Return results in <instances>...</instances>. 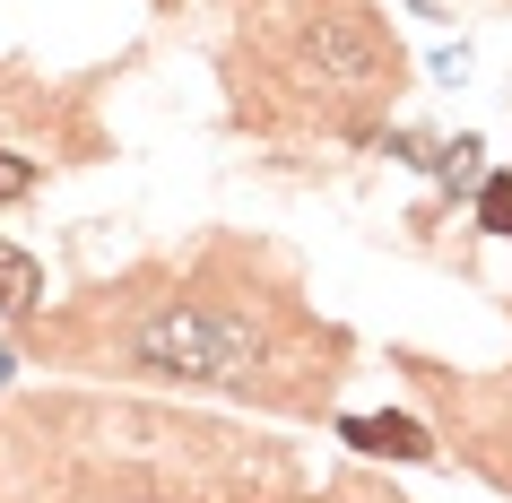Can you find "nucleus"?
Wrapping results in <instances>:
<instances>
[{"instance_id": "nucleus-7", "label": "nucleus", "mask_w": 512, "mask_h": 503, "mask_svg": "<svg viewBox=\"0 0 512 503\" xmlns=\"http://www.w3.org/2000/svg\"><path fill=\"white\" fill-rule=\"evenodd\" d=\"M9 373H18V356H9V347H0V382H9Z\"/></svg>"}, {"instance_id": "nucleus-4", "label": "nucleus", "mask_w": 512, "mask_h": 503, "mask_svg": "<svg viewBox=\"0 0 512 503\" xmlns=\"http://www.w3.org/2000/svg\"><path fill=\"white\" fill-rule=\"evenodd\" d=\"M35 313H44V261L0 235V321H35Z\"/></svg>"}, {"instance_id": "nucleus-8", "label": "nucleus", "mask_w": 512, "mask_h": 503, "mask_svg": "<svg viewBox=\"0 0 512 503\" xmlns=\"http://www.w3.org/2000/svg\"><path fill=\"white\" fill-rule=\"evenodd\" d=\"M157 9H174V0H157Z\"/></svg>"}, {"instance_id": "nucleus-3", "label": "nucleus", "mask_w": 512, "mask_h": 503, "mask_svg": "<svg viewBox=\"0 0 512 503\" xmlns=\"http://www.w3.org/2000/svg\"><path fill=\"white\" fill-rule=\"evenodd\" d=\"M339 443L365 451V460H434V434L417 417H400V408H382V417H339Z\"/></svg>"}, {"instance_id": "nucleus-1", "label": "nucleus", "mask_w": 512, "mask_h": 503, "mask_svg": "<svg viewBox=\"0 0 512 503\" xmlns=\"http://www.w3.org/2000/svg\"><path fill=\"white\" fill-rule=\"evenodd\" d=\"M61 347H79L96 373L235 391L287 417L330 408L348 382V330L304 313L270 252H200L174 278L105 287L79 321H61Z\"/></svg>"}, {"instance_id": "nucleus-6", "label": "nucleus", "mask_w": 512, "mask_h": 503, "mask_svg": "<svg viewBox=\"0 0 512 503\" xmlns=\"http://www.w3.org/2000/svg\"><path fill=\"white\" fill-rule=\"evenodd\" d=\"M27 191H35V165L0 148V209H9V200H27Z\"/></svg>"}, {"instance_id": "nucleus-2", "label": "nucleus", "mask_w": 512, "mask_h": 503, "mask_svg": "<svg viewBox=\"0 0 512 503\" xmlns=\"http://www.w3.org/2000/svg\"><path fill=\"white\" fill-rule=\"evenodd\" d=\"M243 18L270 44L261 53L270 96L322 113L330 131H365V113H382L408 87V61L374 0H252Z\"/></svg>"}, {"instance_id": "nucleus-5", "label": "nucleus", "mask_w": 512, "mask_h": 503, "mask_svg": "<svg viewBox=\"0 0 512 503\" xmlns=\"http://www.w3.org/2000/svg\"><path fill=\"white\" fill-rule=\"evenodd\" d=\"M478 226L486 235H512V174H486L478 183Z\"/></svg>"}]
</instances>
